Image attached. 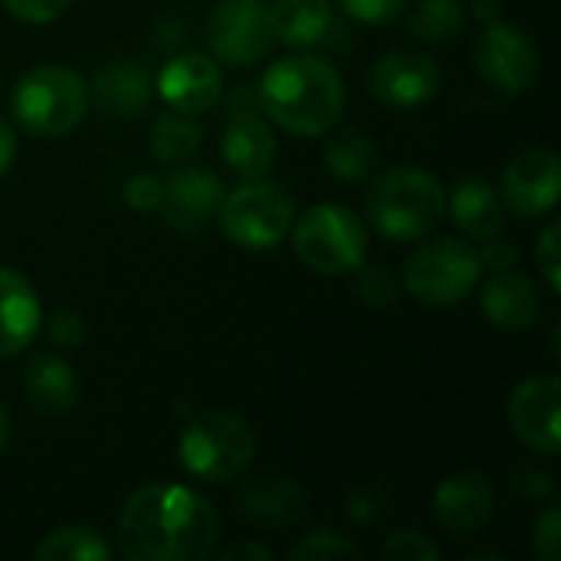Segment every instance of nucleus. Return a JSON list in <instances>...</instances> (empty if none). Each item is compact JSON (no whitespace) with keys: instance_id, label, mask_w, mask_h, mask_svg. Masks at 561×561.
<instances>
[{"instance_id":"nucleus-33","label":"nucleus","mask_w":561,"mask_h":561,"mask_svg":"<svg viewBox=\"0 0 561 561\" xmlns=\"http://www.w3.org/2000/svg\"><path fill=\"white\" fill-rule=\"evenodd\" d=\"M536 266H539V273H542V279H546V286H549V293H552V296H559L561 263H559V224H556V220L542 230V237H539V243H536Z\"/></svg>"},{"instance_id":"nucleus-9","label":"nucleus","mask_w":561,"mask_h":561,"mask_svg":"<svg viewBox=\"0 0 561 561\" xmlns=\"http://www.w3.org/2000/svg\"><path fill=\"white\" fill-rule=\"evenodd\" d=\"M276 43L266 0H220L207 16V46L230 66L260 62Z\"/></svg>"},{"instance_id":"nucleus-26","label":"nucleus","mask_w":561,"mask_h":561,"mask_svg":"<svg viewBox=\"0 0 561 561\" xmlns=\"http://www.w3.org/2000/svg\"><path fill=\"white\" fill-rule=\"evenodd\" d=\"M322 161H325V168H329L332 178L355 184V181H365V178L375 174V168H378V148H375V141L365 131L348 128V131H339V135H332L325 141Z\"/></svg>"},{"instance_id":"nucleus-27","label":"nucleus","mask_w":561,"mask_h":561,"mask_svg":"<svg viewBox=\"0 0 561 561\" xmlns=\"http://www.w3.org/2000/svg\"><path fill=\"white\" fill-rule=\"evenodd\" d=\"M39 561H105L112 556L108 542L92 526H59L33 552Z\"/></svg>"},{"instance_id":"nucleus-43","label":"nucleus","mask_w":561,"mask_h":561,"mask_svg":"<svg viewBox=\"0 0 561 561\" xmlns=\"http://www.w3.org/2000/svg\"><path fill=\"white\" fill-rule=\"evenodd\" d=\"M477 16L480 20H500V3L496 0H477Z\"/></svg>"},{"instance_id":"nucleus-22","label":"nucleus","mask_w":561,"mask_h":561,"mask_svg":"<svg viewBox=\"0 0 561 561\" xmlns=\"http://www.w3.org/2000/svg\"><path fill=\"white\" fill-rule=\"evenodd\" d=\"M447 210L454 224L473 240H493L506 224V204L500 191L483 178H460L447 197Z\"/></svg>"},{"instance_id":"nucleus-41","label":"nucleus","mask_w":561,"mask_h":561,"mask_svg":"<svg viewBox=\"0 0 561 561\" xmlns=\"http://www.w3.org/2000/svg\"><path fill=\"white\" fill-rule=\"evenodd\" d=\"M224 561H273V552L260 542H233L227 549H220Z\"/></svg>"},{"instance_id":"nucleus-34","label":"nucleus","mask_w":561,"mask_h":561,"mask_svg":"<svg viewBox=\"0 0 561 561\" xmlns=\"http://www.w3.org/2000/svg\"><path fill=\"white\" fill-rule=\"evenodd\" d=\"M533 549L542 561H559L561 556V510L549 506L533 529Z\"/></svg>"},{"instance_id":"nucleus-21","label":"nucleus","mask_w":561,"mask_h":561,"mask_svg":"<svg viewBox=\"0 0 561 561\" xmlns=\"http://www.w3.org/2000/svg\"><path fill=\"white\" fill-rule=\"evenodd\" d=\"M92 95L105 115L138 118L151 102V79L141 62L112 59V62L99 66V72L92 79Z\"/></svg>"},{"instance_id":"nucleus-40","label":"nucleus","mask_w":561,"mask_h":561,"mask_svg":"<svg viewBox=\"0 0 561 561\" xmlns=\"http://www.w3.org/2000/svg\"><path fill=\"white\" fill-rule=\"evenodd\" d=\"M480 260H483V266H490L493 273H496V270H510V266L516 263V247H513V243H503V240H496V237H493V243H490V247H483Z\"/></svg>"},{"instance_id":"nucleus-23","label":"nucleus","mask_w":561,"mask_h":561,"mask_svg":"<svg viewBox=\"0 0 561 561\" xmlns=\"http://www.w3.org/2000/svg\"><path fill=\"white\" fill-rule=\"evenodd\" d=\"M23 391L33 411L46 417H62L79 404V378L69 362L56 355H33L23 375Z\"/></svg>"},{"instance_id":"nucleus-18","label":"nucleus","mask_w":561,"mask_h":561,"mask_svg":"<svg viewBox=\"0 0 561 561\" xmlns=\"http://www.w3.org/2000/svg\"><path fill=\"white\" fill-rule=\"evenodd\" d=\"M483 316L500 329V332H529L542 319V296L536 283L516 270H496L480 296Z\"/></svg>"},{"instance_id":"nucleus-19","label":"nucleus","mask_w":561,"mask_h":561,"mask_svg":"<svg viewBox=\"0 0 561 561\" xmlns=\"http://www.w3.org/2000/svg\"><path fill=\"white\" fill-rule=\"evenodd\" d=\"M309 513V493L293 477H273L247 486L240 496V516L256 529H289Z\"/></svg>"},{"instance_id":"nucleus-17","label":"nucleus","mask_w":561,"mask_h":561,"mask_svg":"<svg viewBox=\"0 0 561 561\" xmlns=\"http://www.w3.org/2000/svg\"><path fill=\"white\" fill-rule=\"evenodd\" d=\"M220 154L224 164L243 178H266V171L276 161V138L273 128L266 125L263 115H256L253 108H237L230 112V118L224 122V135H220Z\"/></svg>"},{"instance_id":"nucleus-12","label":"nucleus","mask_w":561,"mask_h":561,"mask_svg":"<svg viewBox=\"0 0 561 561\" xmlns=\"http://www.w3.org/2000/svg\"><path fill=\"white\" fill-rule=\"evenodd\" d=\"M444 72L434 56L417 49H391L375 59L368 72V89L391 108H417L440 92Z\"/></svg>"},{"instance_id":"nucleus-31","label":"nucleus","mask_w":561,"mask_h":561,"mask_svg":"<svg viewBox=\"0 0 561 561\" xmlns=\"http://www.w3.org/2000/svg\"><path fill=\"white\" fill-rule=\"evenodd\" d=\"M388 506H391V493L381 486V483H362V486H355L348 496H345V513H348V519H355V523H375V519H381L385 513H388Z\"/></svg>"},{"instance_id":"nucleus-44","label":"nucleus","mask_w":561,"mask_h":561,"mask_svg":"<svg viewBox=\"0 0 561 561\" xmlns=\"http://www.w3.org/2000/svg\"><path fill=\"white\" fill-rule=\"evenodd\" d=\"M7 440H10V421H7V411L0 408V454L7 447Z\"/></svg>"},{"instance_id":"nucleus-38","label":"nucleus","mask_w":561,"mask_h":561,"mask_svg":"<svg viewBox=\"0 0 561 561\" xmlns=\"http://www.w3.org/2000/svg\"><path fill=\"white\" fill-rule=\"evenodd\" d=\"M49 339L62 348H79L85 339V322L76 312H56L49 319Z\"/></svg>"},{"instance_id":"nucleus-32","label":"nucleus","mask_w":561,"mask_h":561,"mask_svg":"<svg viewBox=\"0 0 561 561\" xmlns=\"http://www.w3.org/2000/svg\"><path fill=\"white\" fill-rule=\"evenodd\" d=\"M381 559L385 561H437L440 559V549L417 529H404V533H394L385 549H381Z\"/></svg>"},{"instance_id":"nucleus-30","label":"nucleus","mask_w":561,"mask_h":561,"mask_svg":"<svg viewBox=\"0 0 561 561\" xmlns=\"http://www.w3.org/2000/svg\"><path fill=\"white\" fill-rule=\"evenodd\" d=\"M355 273V296L368 309H391L398 302V279L385 263H362Z\"/></svg>"},{"instance_id":"nucleus-13","label":"nucleus","mask_w":561,"mask_h":561,"mask_svg":"<svg viewBox=\"0 0 561 561\" xmlns=\"http://www.w3.org/2000/svg\"><path fill=\"white\" fill-rule=\"evenodd\" d=\"M224 181L217 171L210 168H174L171 178L164 181V194H161V217L168 227L181 230V233H201L220 210L224 201Z\"/></svg>"},{"instance_id":"nucleus-5","label":"nucleus","mask_w":561,"mask_h":561,"mask_svg":"<svg viewBox=\"0 0 561 561\" xmlns=\"http://www.w3.org/2000/svg\"><path fill=\"white\" fill-rule=\"evenodd\" d=\"M178 457L194 480L220 486L250 470L256 457V434L237 414L204 411L184 427Z\"/></svg>"},{"instance_id":"nucleus-8","label":"nucleus","mask_w":561,"mask_h":561,"mask_svg":"<svg viewBox=\"0 0 561 561\" xmlns=\"http://www.w3.org/2000/svg\"><path fill=\"white\" fill-rule=\"evenodd\" d=\"M220 227L240 250H273L279 247L296 220V201L286 184L253 178L220 201Z\"/></svg>"},{"instance_id":"nucleus-10","label":"nucleus","mask_w":561,"mask_h":561,"mask_svg":"<svg viewBox=\"0 0 561 561\" xmlns=\"http://www.w3.org/2000/svg\"><path fill=\"white\" fill-rule=\"evenodd\" d=\"M477 72L500 92L519 95L539 79V49L516 23L493 20L473 46Z\"/></svg>"},{"instance_id":"nucleus-15","label":"nucleus","mask_w":561,"mask_h":561,"mask_svg":"<svg viewBox=\"0 0 561 561\" xmlns=\"http://www.w3.org/2000/svg\"><path fill=\"white\" fill-rule=\"evenodd\" d=\"M496 513V490L483 473L447 477L434 493V519L454 539H470Z\"/></svg>"},{"instance_id":"nucleus-7","label":"nucleus","mask_w":561,"mask_h":561,"mask_svg":"<svg viewBox=\"0 0 561 561\" xmlns=\"http://www.w3.org/2000/svg\"><path fill=\"white\" fill-rule=\"evenodd\" d=\"M289 233L296 256L322 276L355 273L368 256V230L358 214L342 204L309 207L293 220Z\"/></svg>"},{"instance_id":"nucleus-16","label":"nucleus","mask_w":561,"mask_h":561,"mask_svg":"<svg viewBox=\"0 0 561 561\" xmlns=\"http://www.w3.org/2000/svg\"><path fill=\"white\" fill-rule=\"evenodd\" d=\"M158 95L168 102V108L187 112V115H201L207 112L220 92H224V76L214 56L204 53H181L171 56L161 72H158Z\"/></svg>"},{"instance_id":"nucleus-1","label":"nucleus","mask_w":561,"mask_h":561,"mask_svg":"<svg viewBox=\"0 0 561 561\" xmlns=\"http://www.w3.org/2000/svg\"><path fill=\"white\" fill-rule=\"evenodd\" d=\"M220 539V516L178 483L135 490L118 513V549L131 561H204Z\"/></svg>"},{"instance_id":"nucleus-28","label":"nucleus","mask_w":561,"mask_h":561,"mask_svg":"<svg viewBox=\"0 0 561 561\" xmlns=\"http://www.w3.org/2000/svg\"><path fill=\"white\" fill-rule=\"evenodd\" d=\"M467 23L460 0H421L411 13V36L421 43H447Z\"/></svg>"},{"instance_id":"nucleus-42","label":"nucleus","mask_w":561,"mask_h":561,"mask_svg":"<svg viewBox=\"0 0 561 561\" xmlns=\"http://www.w3.org/2000/svg\"><path fill=\"white\" fill-rule=\"evenodd\" d=\"M13 158H16V138H13V128H10V122H3V118H0V178L10 171Z\"/></svg>"},{"instance_id":"nucleus-37","label":"nucleus","mask_w":561,"mask_h":561,"mask_svg":"<svg viewBox=\"0 0 561 561\" xmlns=\"http://www.w3.org/2000/svg\"><path fill=\"white\" fill-rule=\"evenodd\" d=\"M3 3L23 23H53L69 10L72 0H3Z\"/></svg>"},{"instance_id":"nucleus-36","label":"nucleus","mask_w":561,"mask_h":561,"mask_svg":"<svg viewBox=\"0 0 561 561\" xmlns=\"http://www.w3.org/2000/svg\"><path fill=\"white\" fill-rule=\"evenodd\" d=\"M342 10L362 23H391L408 10V0H339Z\"/></svg>"},{"instance_id":"nucleus-4","label":"nucleus","mask_w":561,"mask_h":561,"mask_svg":"<svg viewBox=\"0 0 561 561\" xmlns=\"http://www.w3.org/2000/svg\"><path fill=\"white\" fill-rule=\"evenodd\" d=\"M10 112L23 131L36 138H59L85 118L89 85L69 66H33L13 85Z\"/></svg>"},{"instance_id":"nucleus-20","label":"nucleus","mask_w":561,"mask_h":561,"mask_svg":"<svg viewBox=\"0 0 561 561\" xmlns=\"http://www.w3.org/2000/svg\"><path fill=\"white\" fill-rule=\"evenodd\" d=\"M43 312L36 289L16 273L0 266V358L23 352L39 332Z\"/></svg>"},{"instance_id":"nucleus-25","label":"nucleus","mask_w":561,"mask_h":561,"mask_svg":"<svg viewBox=\"0 0 561 561\" xmlns=\"http://www.w3.org/2000/svg\"><path fill=\"white\" fill-rule=\"evenodd\" d=\"M201 141H204L201 122L178 108L158 115L148 131V148H151L154 161H161V164H184L187 158H194Z\"/></svg>"},{"instance_id":"nucleus-11","label":"nucleus","mask_w":561,"mask_h":561,"mask_svg":"<svg viewBox=\"0 0 561 561\" xmlns=\"http://www.w3.org/2000/svg\"><path fill=\"white\" fill-rule=\"evenodd\" d=\"M561 381L559 375H533L526 378L513 398H510V427L533 454L556 457L561 450V421H559Z\"/></svg>"},{"instance_id":"nucleus-2","label":"nucleus","mask_w":561,"mask_h":561,"mask_svg":"<svg viewBox=\"0 0 561 561\" xmlns=\"http://www.w3.org/2000/svg\"><path fill=\"white\" fill-rule=\"evenodd\" d=\"M256 105L279 128L319 138L335 128L345 112V82L339 69L319 56H286L263 72Z\"/></svg>"},{"instance_id":"nucleus-29","label":"nucleus","mask_w":561,"mask_h":561,"mask_svg":"<svg viewBox=\"0 0 561 561\" xmlns=\"http://www.w3.org/2000/svg\"><path fill=\"white\" fill-rule=\"evenodd\" d=\"M293 561H362L365 552L342 533L335 529H316L309 536H302L293 549H289Z\"/></svg>"},{"instance_id":"nucleus-24","label":"nucleus","mask_w":561,"mask_h":561,"mask_svg":"<svg viewBox=\"0 0 561 561\" xmlns=\"http://www.w3.org/2000/svg\"><path fill=\"white\" fill-rule=\"evenodd\" d=\"M273 33L279 43L306 49L325 39L332 30V3L329 0H273L270 7Z\"/></svg>"},{"instance_id":"nucleus-39","label":"nucleus","mask_w":561,"mask_h":561,"mask_svg":"<svg viewBox=\"0 0 561 561\" xmlns=\"http://www.w3.org/2000/svg\"><path fill=\"white\" fill-rule=\"evenodd\" d=\"M513 490H519L523 496H549L552 480L542 470H516L513 473Z\"/></svg>"},{"instance_id":"nucleus-6","label":"nucleus","mask_w":561,"mask_h":561,"mask_svg":"<svg viewBox=\"0 0 561 561\" xmlns=\"http://www.w3.org/2000/svg\"><path fill=\"white\" fill-rule=\"evenodd\" d=\"M483 260L470 240L440 237L417 247L404 263V289L431 309H450L480 286Z\"/></svg>"},{"instance_id":"nucleus-14","label":"nucleus","mask_w":561,"mask_h":561,"mask_svg":"<svg viewBox=\"0 0 561 561\" xmlns=\"http://www.w3.org/2000/svg\"><path fill=\"white\" fill-rule=\"evenodd\" d=\"M559 154L552 148H526L503 171L500 197L519 217H542L559 204Z\"/></svg>"},{"instance_id":"nucleus-3","label":"nucleus","mask_w":561,"mask_h":561,"mask_svg":"<svg viewBox=\"0 0 561 561\" xmlns=\"http://www.w3.org/2000/svg\"><path fill=\"white\" fill-rule=\"evenodd\" d=\"M365 210L378 233L398 243H411L424 240L444 220L447 191L431 171L417 164H401L381 171L371 181L365 194Z\"/></svg>"},{"instance_id":"nucleus-35","label":"nucleus","mask_w":561,"mask_h":561,"mask_svg":"<svg viewBox=\"0 0 561 561\" xmlns=\"http://www.w3.org/2000/svg\"><path fill=\"white\" fill-rule=\"evenodd\" d=\"M164 194V181H158L154 174H131L122 187V197L131 210H158Z\"/></svg>"}]
</instances>
